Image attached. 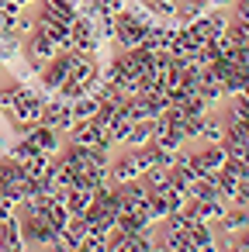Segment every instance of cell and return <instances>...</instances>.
<instances>
[{
    "instance_id": "1",
    "label": "cell",
    "mask_w": 249,
    "mask_h": 252,
    "mask_svg": "<svg viewBox=\"0 0 249 252\" xmlns=\"http://www.w3.org/2000/svg\"><path fill=\"white\" fill-rule=\"evenodd\" d=\"M149 28H152V21H149L142 11H118V14L111 18V32H114V38H118L121 49L142 45L145 35H149Z\"/></svg>"
},
{
    "instance_id": "2",
    "label": "cell",
    "mask_w": 249,
    "mask_h": 252,
    "mask_svg": "<svg viewBox=\"0 0 249 252\" xmlns=\"http://www.w3.org/2000/svg\"><path fill=\"white\" fill-rule=\"evenodd\" d=\"M208 11H211V0H173V18H177L180 25L197 21V18L208 14Z\"/></svg>"
}]
</instances>
